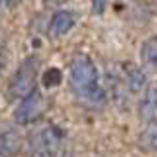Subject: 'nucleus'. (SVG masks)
I'll return each mask as SVG.
<instances>
[{
	"mask_svg": "<svg viewBox=\"0 0 157 157\" xmlns=\"http://www.w3.org/2000/svg\"><path fill=\"white\" fill-rule=\"evenodd\" d=\"M60 142H62V133L54 126H45V128L35 131L29 140L33 157H56L60 150Z\"/></svg>",
	"mask_w": 157,
	"mask_h": 157,
	"instance_id": "nucleus-3",
	"label": "nucleus"
},
{
	"mask_svg": "<svg viewBox=\"0 0 157 157\" xmlns=\"http://www.w3.org/2000/svg\"><path fill=\"white\" fill-rule=\"evenodd\" d=\"M140 57H142L143 66L157 74V38H148L142 43Z\"/></svg>",
	"mask_w": 157,
	"mask_h": 157,
	"instance_id": "nucleus-8",
	"label": "nucleus"
},
{
	"mask_svg": "<svg viewBox=\"0 0 157 157\" xmlns=\"http://www.w3.org/2000/svg\"><path fill=\"white\" fill-rule=\"evenodd\" d=\"M69 85L79 100L92 105L105 104V92L98 83V71L88 56H76L71 60Z\"/></svg>",
	"mask_w": 157,
	"mask_h": 157,
	"instance_id": "nucleus-1",
	"label": "nucleus"
},
{
	"mask_svg": "<svg viewBox=\"0 0 157 157\" xmlns=\"http://www.w3.org/2000/svg\"><path fill=\"white\" fill-rule=\"evenodd\" d=\"M124 76H126V85L133 93H138L148 86L147 85V76L135 64H126L124 66Z\"/></svg>",
	"mask_w": 157,
	"mask_h": 157,
	"instance_id": "nucleus-7",
	"label": "nucleus"
},
{
	"mask_svg": "<svg viewBox=\"0 0 157 157\" xmlns=\"http://www.w3.org/2000/svg\"><path fill=\"white\" fill-rule=\"evenodd\" d=\"M38 71H40V60L36 56H29L19 64L17 71L9 81V88H7V95L10 100L21 98L23 100L26 95L36 90V78Z\"/></svg>",
	"mask_w": 157,
	"mask_h": 157,
	"instance_id": "nucleus-2",
	"label": "nucleus"
},
{
	"mask_svg": "<svg viewBox=\"0 0 157 157\" xmlns=\"http://www.w3.org/2000/svg\"><path fill=\"white\" fill-rule=\"evenodd\" d=\"M73 26H74V16L67 10H59L52 16L48 28H47V35H48L50 40H57V38L67 35Z\"/></svg>",
	"mask_w": 157,
	"mask_h": 157,
	"instance_id": "nucleus-6",
	"label": "nucleus"
},
{
	"mask_svg": "<svg viewBox=\"0 0 157 157\" xmlns=\"http://www.w3.org/2000/svg\"><path fill=\"white\" fill-rule=\"evenodd\" d=\"M47 107V98L40 90H35L19 102L14 111V119L19 124H31L43 116Z\"/></svg>",
	"mask_w": 157,
	"mask_h": 157,
	"instance_id": "nucleus-4",
	"label": "nucleus"
},
{
	"mask_svg": "<svg viewBox=\"0 0 157 157\" xmlns=\"http://www.w3.org/2000/svg\"><path fill=\"white\" fill-rule=\"evenodd\" d=\"M140 147L145 152H155L157 150V123H148L138 138Z\"/></svg>",
	"mask_w": 157,
	"mask_h": 157,
	"instance_id": "nucleus-9",
	"label": "nucleus"
},
{
	"mask_svg": "<svg viewBox=\"0 0 157 157\" xmlns=\"http://www.w3.org/2000/svg\"><path fill=\"white\" fill-rule=\"evenodd\" d=\"M60 79H62V74L56 67H50V69L45 71V74H43V83L47 86H56V85L60 83Z\"/></svg>",
	"mask_w": 157,
	"mask_h": 157,
	"instance_id": "nucleus-10",
	"label": "nucleus"
},
{
	"mask_svg": "<svg viewBox=\"0 0 157 157\" xmlns=\"http://www.w3.org/2000/svg\"><path fill=\"white\" fill-rule=\"evenodd\" d=\"M138 112H140V117L147 124L148 123H157V81L150 83L145 88L143 97L138 105Z\"/></svg>",
	"mask_w": 157,
	"mask_h": 157,
	"instance_id": "nucleus-5",
	"label": "nucleus"
},
{
	"mask_svg": "<svg viewBox=\"0 0 157 157\" xmlns=\"http://www.w3.org/2000/svg\"><path fill=\"white\" fill-rule=\"evenodd\" d=\"M93 14H102L105 9V0H92Z\"/></svg>",
	"mask_w": 157,
	"mask_h": 157,
	"instance_id": "nucleus-11",
	"label": "nucleus"
},
{
	"mask_svg": "<svg viewBox=\"0 0 157 157\" xmlns=\"http://www.w3.org/2000/svg\"><path fill=\"white\" fill-rule=\"evenodd\" d=\"M21 0H0V4L5 5V7H16Z\"/></svg>",
	"mask_w": 157,
	"mask_h": 157,
	"instance_id": "nucleus-12",
	"label": "nucleus"
}]
</instances>
